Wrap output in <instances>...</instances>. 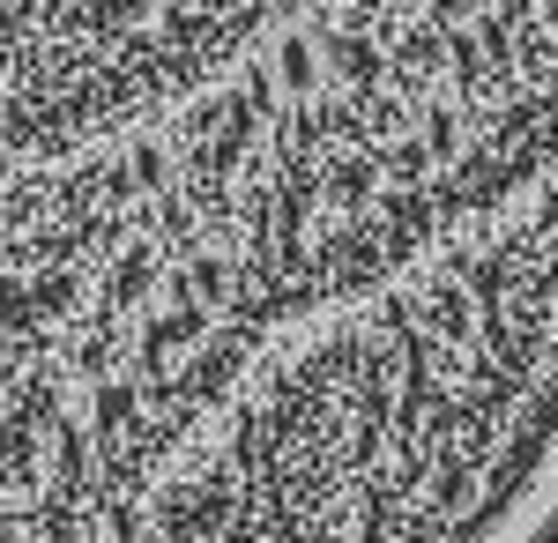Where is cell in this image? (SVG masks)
I'll return each instance as SVG.
<instances>
[{"instance_id":"1","label":"cell","mask_w":558,"mask_h":543,"mask_svg":"<svg viewBox=\"0 0 558 543\" xmlns=\"http://www.w3.org/2000/svg\"><path fill=\"white\" fill-rule=\"evenodd\" d=\"M410 23H499L558 45V0H0V224L305 45Z\"/></svg>"}]
</instances>
